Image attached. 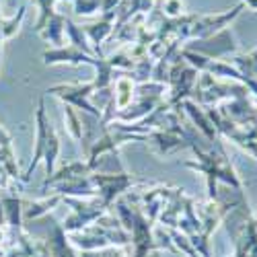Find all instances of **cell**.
I'll use <instances>...</instances> for the list:
<instances>
[{"label": "cell", "mask_w": 257, "mask_h": 257, "mask_svg": "<svg viewBox=\"0 0 257 257\" xmlns=\"http://www.w3.org/2000/svg\"><path fill=\"white\" fill-rule=\"evenodd\" d=\"M60 155V138L54 130V125L50 123L48 115H46V105L44 99H39L37 103V113H35V151H33V159L25 171L23 179L29 181L33 169L37 167V163L44 159L46 161V173L48 177L54 175V169H56V161Z\"/></svg>", "instance_id": "6da1fadb"}, {"label": "cell", "mask_w": 257, "mask_h": 257, "mask_svg": "<svg viewBox=\"0 0 257 257\" xmlns=\"http://www.w3.org/2000/svg\"><path fill=\"white\" fill-rule=\"evenodd\" d=\"M183 50L187 52H194L198 56H204L208 60H220L224 56H230L237 52V39H234V33L232 29H222L218 33H214L212 37H206V39H191L187 44L181 46Z\"/></svg>", "instance_id": "7a4b0ae2"}, {"label": "cell", "mask_w": 257, "mask_h": 257, "mask_svg": "<svg viewBox=\"0 0 257 257\" xmlns=\"http://www.w3.org/2000/svg\"><path fill=\"white\" fill-rule=\"evenodd\" d=\"M48 93L60 97L62 101H66L70 107H76L82 113H89L97 119L103 117V111H99L97 107L89 101V97L95 93V82H76V84H56V87L48 89Z\"/></svg>", "instance_id": "3957f363"}, {"label": "cell", "mask_w": 257, "mask_h": 257, "mask_svg": "<svg viewBox=\"0 0 257 257\" xmlns=\"http://www.w3.org/2000/svg\"><path fill=\"white\" fill-rule=\"evenodd\" d=\"M91 179L97 189V198L105 208H109L119 194L134 185L132 175H127L125 171H121V173H93Z\"/></svg>", "instance_id": "277c9868"}, {"label": "cell", "mask_w": 257, "mask_h": 257, "mask_svg": "<svg viewBox=\"0 0 257 257\" xmlns=\"http://www.w3.org/2000/svg\"><path fill=\"white\" fill-rule=\"evenodd\" d=\"M243 11H245V5L239 3L232 11H226V13H218V15H196V21H194L191 31H189V39H206V37H212L214 33L226 29Z\"/></svg>", "instance_id": "5b68a950"}, {"label": "cell", "mask_w": 257, "mask_h": 257, "mask_svg": "<svg viewBox=\"0 0 257 257\" xmlns=\"http://www.w3.org/2000/svg\"><path fill=\"white\" fill-rule=\"evenodd\" d=\"M115 17H117L115 11L105 13V15H101V19L97 21V23H91V25H87V27H82L84 35H87V39L91 41V46H93V50H95V56H97V54L103 56V54H101V44H103L107 37L113 35Z\"/></svg>", "instance_id": "8992f818"}, {"label": "cell", "mask_w": 257, "mask_h": 257, "mask_svg": "<svg viewBox=\"0 0 257 257\" xmlns=\"http://www.w3.org/2000/svg\"><path fill=\"white\" fill-rule=\"evenodd\" d=\"M93 56H87L84 52L76 50L74 46H66V48H54L44 52V62L48 66L52 64H72V66H78V64H89Z\"/></svg>", "instance_id": "52a82bcc"}, {"label": "cell", "mask_w": 257, "mask_h": 257, "mask_svg": "<svg viewBox=\"0 0 257 257\" xmlns=\"http://www.w3.org/2000/svg\"><path fill=\"white\" fill-rule=\"evenodd\" d=\"M64 31H66V35L70 39V46H74L76 50L84 52L87 56H95V50L91 46V41L87 39V35H84L82 27H78L76 23H72L70 19H66V21H64Z\"/></svg>", "instance_id": "ba28073f"}, {"label": "cell", "mask_w": 257, "mask_h": 257, "mask_svg": "<svg viewBox=\"0 0 257 257\" xmlns=\"http://www.w3.org/2000/svg\"><path fill=\"white\" fill-rule=\"evenodd\" d=\"M64 21H66V17L56 13L46 23V27L39 31V35L48 41H52L56 48H62L64 46Z\"/></svg>", "instance_id": "9c48e42d"}, {"label": "cell", "mask_w": 257, "mask_h": 257, "mask_svg": "<svg viewBox=\"0 0 257 257\" xmlns=\"http://www.w3.org/2000/svg\"><path fill=\"white\" fill-rule=\"evenodd\" d=\"M132 99H134V80L127 78V76H119L117 82H115V93H113L115 109L117 111L119 109H125V107L132 103Z\"/></svg>", "instance_id": "30bf717a"}, {"label": "cell", "mask_w": 257, "mask_h": 257, "mask_svg": "<svg viewBox=\"0 0 257 257\" xmlns=\"http://www.w3.org/2000/svg\"><path fill=\"white\" fill-rule=\"evenodd\" d=\"M64 121H66V127L74 140H82V119L74 113V107L66 105L64 107Z\"/></svg>", "instance_id": "8fae6325"}, {"label": "cell", "mask_w": 257, "mask_h": 257, "mask_svg": "<svg viewBox=\"0 0 257 257\" xmlns=\"http://www.w3.org/2000/svg\"><path fill=\"white\" fill-rule=\"evenodd\" d=\"M25 11H27V7L23 5L17 15H13L11 19H3V39H11L13 35H17L21 23H23V19H25Z\"/></svg>", "instance_id": "7c38bea8"}, {"label": "cell", "mask_w": 257, "mask_h": 257, "mask_svg": "<svg viewBox=\"0 0 257 257\" xmlns=\"http://www.w3.org/2000/svg\"><path fill=\"white\" fill-rule=\"evenodd\" d=\"M74 15L76 17H93V15H101V7L103 0H74Z\"/></svg>", "instance_id": "4fadbf2b"}, {"label": "cell", "mask_w": 257, "mask_h": 257, "mask_svg": "<svg viewBox=\"0 0 257 257\" xmlns=\"http://www.w3.org/2000/svg\"><path fill=\"white\" fill-rule=\"evenodd\" d=\"M37 7H39V19H37V23H35V31L39 33L41 29L46 27L48 21L56 15L54 11V5H56V0H35Z\"/></svg>", "instance_id": "5bb4252c"}, {"label": "cell", "mask_w": 257, "mask_h": 257, "mask_svg": "<svg viewBox=\"0 0 257 257\" xmlns=\"http://www.w3.org/2000/svg\"><path fill=\"white\" fill-rule=\"evenodd\" d=\"M159 9L163 11V15L167 19H179L185 15L183 13V9H185L183 0H159Z\"/></svg>", "instance_id": "9a60e30c"}, {"label": "cell", "mask_w": 257, "mask_h": 257, "mask_svg": "<svg viewBox=\"0 0 257 257\" xmlns=\"http://www.w3.org/2000/svg\"><path fill=\"white\" fill-rule=\"evenodd\" d=\"M60 200H62V196H60V194H56V196H52V198H46V200H41V202H33V204H31V210H27V216H29V218H35V216H39V214L48 212L52 206H56Z\"/></svg>", "instance_id": "2e32d148"}, {"label": "cell", "mask_w": 257, "mask_h": 257, "mask_svg": "<svg viewBox=\"0 0 257 257\" xmlns=\"http://www.w3.org/2000/svg\"><path fill=\"white\" fill-rule=\"evenodd\" d=\"M123 3V0H103V7H101V15H105V13H111V11H115L119 5Z\"/></svg>", "instance_id": "e0dca14e"}, {"label": "cell", "mask_w": 257, "mask_h": 257, "mask_svg": "<svg viewBox=\"0 0 257 257\" xmlns=\"http://www.w3.org/2000/svg\"><path fill=\"white\" fill-rule=\"evenodd\" d=\"M0 146H11V136L0 127Z\"/></svg>", "instance_id": "ac0fdd59"}, {"label": "cell", "mask_w": 257, "mask_h": 257, "mask_svg": "<svg viewBox=\"0 0 257 257\" xmlns=\"http://www.w3.org/2000/svg\"><path fill=\"white\" fill-rule=\"evenodd\" d=\"M241 3L245 5V9H249V11L257 13V0H241Z\"/></svg>", "instance_id": "d6986e66"}, {"label": "cell", "mask_w": 257, "mask_h": 257, "mask_svg": "<svg viewBox=\"0 0 257 257\" xmlns=\"http://www.w3.org/2000/svg\"><path fill=\"white\" fill-rule=\"evenodd\" d=\"M60 3H74V0H60Z\"/></svg>", "instance_id": "ffe728a7"}]
</instances>
